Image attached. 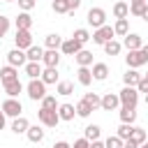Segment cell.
Returning <instances> with one entry per match:
<instances>
[{
    "label": "cell",
    "mask_w": 148,
    "mask_h": 148,
    "mask_svg": "<svg viewBox=\"0 0 148 148\" xmlns=\"http://www.w3.org/2000/svg\"><path fill=\"white\" fill-rule=\"evenodd\" d=\"M86 21H88V25H92V28L97 30V28L106 25V12H104L102 7H90L88 14H86Z\"/></svg>",
    "instance_id": "obj_1"
},
{
    "label": "cell",
    "mask_w": 148,
    "mask_h": 148,
    "mask_svg": "<svg viewBox=\"0 0 148 148\" xmlns=\"http://www.w3.org/2000/svg\"><path fill=\"white\" fill-rule=\"evenodd\" d=\"M37 120L44 125V127H56L60 123V116H58V109H39L37 111Z\"/></svg>",
    "instance_id": "obj_2"
},
{
    "label": "cell",
    "mask_w": 148,
    "mask_h": 148,
    "mask_svg": "<svg viewBox=\"0 0 148 148\" xmlns=\"http://www.w3.org/2000/svg\"><path fill=\"white\" fill-rule=\"evenodd\" d=\"M44 95H46V83L42 79H30V83H28V97L32 102H37V99L42 102Z\"/></svg>",
    "instance_id": "obj_3"
},
{
    "label": "cell",
    "mask_w": 148,
    "mask_h": 148,
    "mask_svg": "<svg viewBox=\"0 0 148 148\" xmlns=\"http://www.w3.org/2000/svg\"><path fill=\"white\" fill-rule=\"evenodd\" d=\"M118 97H120V106H134V109H136V102H139V90H136L134 86H125V88L118 92Z\"/></svg>",
    "instance_id": "obj_4"
},
{
    "label": "cell",
    "mask_w": 148,
    "mask_h": 148,
    "mask_svg": "<svg viewBox=\"0 0 148 148\" xmlns=\"http://www.w3.org/2000/svg\"><path fill=\"white\" fill-rule=\"evenodd\" d=\"M2 111H5V116H9V118H18L21 116V111H23V106H21V102L16 99V97H7L5 102H2V106H0Z\"/></svg>",
    "instance_id": "obj_5"
},
{
    "label": "cell",
    "mask_w": 148,
    "mask_h": 148,
    "mask_svg": "<svg viewBox=\"0 0 148 148\" xmlns=\"http://www.w3.org/2000/svg\"><path fill=\"white\" fill-rule=\"evenodd\" d=\"M125 62H127V67L136 69V67L146 65V62H148V58L143 56V51H141V49H134V51H127V56H125Z\"/></svg>",
    "instance_id": "obj_6"
},
{
    "label": "cell",
    "mask_w": 148,
    "mask_h": 148,
    "mask_svg": "<svg viewBox=\"0 0 148 148\" xmlns=\"http://www.w3.org/2000/svg\"><path fill=\"white\" fill-rule=\"evenodd\" d=\"M113 37H116V32H113L111 25H102V28H97V30L92 32V42H95V44H102V46H104L109 39H113Z\"/></svg>",
    "instance_id": "obj_7"
},
{
    "label": "cell",
    "mask_w": 148,
    "mask_h": 148,
    "mask_svg": "<svg viewBox=\"0 0 148 148\" xmlns=\"http://www.w3.org/2000/svg\"><path fill=\"white\" fill-rule=\"evenodd\" d=\"M14 42H16V49H23V51H28V49L32 46V32H30V30H16V37H14Z\"/></svg>",
    "instance_id": "obj_8"
},
{
    "label": "cell",
    "mask_w": 148,
    "mask_h": 148,
    "mask_svg": "<svg viewBox=\"0 0 148 148\" xmlns=\"http://www.w3.org/2000/svg\"><path fill=\"white\" fill-rule=\"evenodd\" d=\"M7 62L14 65V67H23V65L28 62V56H25L23 49H12V51L7 53Z\"/></svg>",
    "instance_id": "obj_9"
},
{
    "label": "cell",
    "mask_w": 148,
    "mask_h": 148,
    "mask_svg": "<svg viewBox=\"0 0 148 148\" xmlns=\"http://www.w3.org/2000/svg\"><path fill=\"white\" fill-rule=\"evenodd\" d=\"M123 46H125L127 51H134V49H141V46H143V39H141V35H136V32H127L125 39H123Z\"/></svg>",
    "instance_id": "obj_10"
},
{
    "label": "cell",
    "mask_w": 148,
    "mask_h": 148,
    "mask_svg": "<svg viewBox=\"0 0 148 148\" xmlns=\"http://www.w3.org/2000/svg\"><path fill=\"white\" fill-rule=\"evenodd\" d=\"M81 49H83V44H81L79 39H74V37H72V39H65L62 46H60V51H62L65 56H76Z\"/></svg>",
    "instance_id": "obj_11"
},
{
    "label": "cell",
    "mask_w": 148,
    "mask_h": 148,
    "mask_svg": "<svg viewBox=\"0 0 148 148\" xmlns=\"http://www.w3.org/2000/svg\"><path fill=\"white\" fill-rule=\"evenodd\" d=\"M42 65H44V67H58V65H60V53H58V49H46V51H44V58H42Z\"/></svg>",
    "instance_id": "obj_12"
},
{
    "label": "cell",
    "mask_w": 148,
    "mask_h": 148,
    "mask_svg": "<svg viewBox=\"0 0 148 148\" xmlns=\"http://www.w3.org/2000/svg\"><path fill=\"white\" fill-rule=\"evenodd\" d=\"M120 106V97L116 95V92H106L104 97H102V109L104 111H116Z\"/></svg>",
    "instance_id": "obj_13"
},
{
    "label": "cell",
    "mask_w": 148,
    "mask_h": 148,
    "mask_svg": "<svg viewBox=\"0 0 148 148\" xmlns=\"http://www.w3.org/2000/svg\"><path fill=\"white\" fill-rule=\"evenodd\" d=\"M14 23H16V30H30V28H32V16H30V12H21V14L14 18Z\"/></svg>",
    "instance_id": "obj_14"
},
{
    "label": "cell",
    "mask_w": 148,
    "mask_h": 148,
    "mask_svg": "<svg viewBox=\"0 0 148 148\" xmlns=\"http://www.w3.org/2000/svg\"><path fill=\"white\" fill-rule=\"evenodd\" d=\"M23 69H25V76H28V79H39V76H42V72H44L42 62H30V60L23 65Z\"/></svg>",
    "instance_id": "obj_15"
},
{
    "label": "cell",
    "mask_w": 148,
    "mask_h": 148,
    "mask_svg": "<svg viewBox=\"0 0 148 148\" xmlns=\"http://www.w3.org/2000/svg\"><path fill=\"white\" fill-rule=\"evenodd\" d=\"M109 76V65L106 62H92V79L95 81H104Z\"/></svg>",
    "instance_id": "obj_16"
},
{
    "label": "cell",
    "mask_w": 148,
    "mask_h": 148,
    "mask_svg": "<svg viewBox=\"0 0 148 148\" xmlns=\"http://www.w3.org/2000/svg\"><path fill=\"white\" fill-rule=\"evenodd\" d=\"M14 79H18V67H14V65L0 67V81H2V83H7V81H14Z\"/></svg>",
    "instance_id": "obj_17"
},
{
    "label": "cell",
    "mask_w": 148,
    "mask_h": 148,
    "mask_svg": "<svg viewBox=\"0 0 148 148\" xmlns=\"http://www.w3.org/2000/svg\"><path fill=\"white\" fill-rule=\"evenodd\" d=\"M58 116H60V120H74V116H76V106L65 102V104L58 106Z\"/></svg>",
    "instance_id": "obj_18"
},
{
    "label": "cell",
    "mask_w": 148,
    "mask_h": 148,
    "mask_svg": "<svg viewBox=\"0 0 148 148\" xmlns=\"http://www.w3.org/2000/svg\"><path fill=\"white\" fill-rule=\"evenodd\" d=\"M25 136H28V141H32V143H42V141H44V130H42L39 125H30L28 132H25Z\"/></svg>",
    "instance_id": "obj_19"
},
{
    "label": "cell",
    "mask_w": 148,
    "mask_h": 148,
    "mask_svg": "<svg viewBox=\"0 0 148 148\" xmlns=\"http://www.w3.org/2000/svg\"><path fill=\"white\" fill-rule=\"evenodd\" d=\"M141 79H143V74H139V72H136V69H132V67L127 69V74H123V81H125V86H134V88H136Z\"/></svg>",
    "instance_id": "obj_20"
},
{
    "label": "cell",
    "mask_w": 148,
    "mask_h": 148,
    "mask_svg": "<svg viewBox=\"0 0 148 148\" xmlns=\"http://www.w3.org/2000/svg\"><path fill=\"white\" fill-rule=\"evenodd\" d=\"M2 88H5V92H7L9 97H18V92L23 90V86H21V81H18V79H14V81H7V83H2Z\"/></svg>",
    "instance_id": "obj_21"
},
{
    "label": "cell",
    "mask_w": 148,
    "mask_h": 148,
    "mask_svg": "<svg viewBox=\"0 0 148 148\" xmlns=\"http://www.w3.org/2000/svg\"><path fill=\"white\" fill-rule=\"evenodd\" d=\"M134 120H136V109L134 106H120V123L134 125Z\"/></svg>",
    "instance_id": "obj_22"
},
{
    "label": "cell",
    "mask_w": 148,
    "mask_h": 148,
    "mask_svg": "<svg viewBox=\"0 0 148 148\" xmlns=\"http://www.w3.org/2000/svg\"><path fill=\"white\" fill-rule=\"evenodd\" d=\"M28 127H30V123H28L23 116H18V118L12 120V132H14V134H25Z\"/></svg>",
    "instance_id": "obj_23"
},
{
    "label": "cell",
    "mask_w": 148,
    "mask_h": 148,
    "mask_svg": "<svg viewBox=\"0 0 148 148\" xmlns=\"http://www.w3.org/2000/svg\"><path fill=\"white\" fill-rule=\"evenodd\" d=\"M74 60L79 62V67H90V65H92V53L86 51V49H81V51L74 56Z\"/></svg>",
    "instance_id": "obj_24"
},
{
    "label": "cell",
    "mask_w": 148,
    "mask_h": 148,
    "mask_svg": "<svg viewBox=\"0 0 148 148\" xmlns=\"http://www.w3.org/2000/svg\"><path fill=\"white\" fill-rule=\"evenodd\" d=\"M46 86L49 83H58V67H44V72H42V76H39Z\"/></svg>",
    "instance_id": "obj_25"
},
{
    "label": "cell",
    "mask_w": 148,
    "mask_h": 148,
    "mask_svg": "<svg viewBox=\"0 0 148 148\" xmlns=\"http://www.w3.org/2000/svg\"><path fill=\"white\" fill-rule=\"evenodd\" d=\"M76 79H79L81 86H90V83H92V69H88V67H79V69H76Z\"/></svg>",
    "instance_id": "obj_26"
},
{
    "label": "cell",
    "mask_w": 148,
    "mask_h": 148,
    "mask_svg": "<svg viewBox=\"0 0 148 148\" xmlns=\"http://www.w3.org/2000/svg\"><path fill=\"white\" fill-rule=\"evenodd\" d=\"M25 56H28V60H30V62H42V58H44V49L32 44V46L25 51Z\"/></svg>",
    "instance_id": "obj_27"
},
{
    "label": "cell",
    "mask_w": 148,
    "mask_h": 148,
    "mask_svg": "<svg viewBox=\"0 0 148 148\" xmlns=\"http://www.w3.org/2000/svg\"><path fill=\"white\" fill-rule=\"evenodd\" d=\"M127 14H130V5L123 2V0H118V2L113 5V16H116V18H127Z\"/></svg>",
    "instance_id": "obj_28"
},
{
    "label": "cell",
    "mask_w": 148,
    "mask_h": 148,
    "mask_svg": "<svg viewBox=\"0 0 148 148\" xmlns=\"http://www.w3.org/2000/svg\"><path fill=\"white\" fill-rule=\"evenodd\" d=\"M113 32H116L118 37H125V35L130 32V21H127V18H116V25H113Z\"/></svg>",
    "instance_id": "obj_29"
},
{
    "label": "cell",
    "mask_w": 148,
    "mask_h": 148,
    "mask_svg": "<svg viewBox=\"0 0 148 148\" xmlns=\"http://www.w3.org/2000/svg\"><path fill=\"white\" fill-rule=\"evenodd\" d=\"M62 37L60 35H56V32H51V35H46V39H44V44H46V49H60L62 46Z\"/></svg>",
    "instance_id": "obj_30"
},
{
    "label": "cell",
    "mask_w": 148,
    "mask_h": 148,
    "mask_svg": "<svg viewBox=\"0 0 148 148\" xmlns=\"http://www.w3.org/2000/svg\"><path fill=\"white\" fill-rule=\"evenodd\" d=\"M99 134H102V127H99V125H88V127L83 130V136H86L88 141H95V139H99Z\"/></svg>",
    "instance_id": "obj_31"
},
{
    "label": "cell",
    "mask_w": 148,
    "mask_h": 148,
    "mask_svg": "<svg viewBox=\"0 0 148 148\" xmlns=\"http://www.w3.org/2000/svg\"><path fill=\"white\" fill-rule=\"evenodd\" d=\"M120 49H123V44H120V42H116V39H109V42L104 44L106 56H118V53H120Z\"/></svg>",
    "instance_id": "obj_32"
},
{
    "label": "cell",
    "mask_w": 148,
    "mask_h": 148,
    "mask_svg": "<svg viewBox=\"0 0 148 148\" xmlns=\"http://www.w3.org/2000/svg\"><path fill=\"white\" fill-rule=\"evenodd\" d=\"M56 92H58V95H72V92H74V83H69V81H58V83H56Z\"/></svg>",
    "instance_id": "obj_33"
},
{
    "label": "cell",
    "mask_w": 148,
    "mask_h": 148,
    "mask_svg": "<svg viewBox=\"0 0 148 148\" xmlns=\"http://www.w3.org/2000/svg\"><path fill=\"white\" fill-rule=\"evenodd\" d=\"M83 99L92 106V111H95V109H102V97H99L97 92H86V95H83Z\"/></svg>",
    "instance_id": "obj_34"
},
{
    "label": "cell",
    "mask_w": 148,
    "mask_h": 148,
    "mask_svg": "<svg viewBox=\"0 0 148 148\" xmlns=\"http://www.w3.org/2000/svg\"><path fill=\"white\" fill-rule=\"evenodd\" d=\"M90 111H92V106H90L86 99L76 102V116H81V118H88V116H90Z\"/></svg>",
    "instance_id": "obj_35"
},
{
    "label": "cell",
    "mask_w": 148,
    "mask_h": 148,
    "mask_svg": "<svg viewBox=\"0 0 148 148\" xmlns=\"http://www.w3.org/2000/svg\"><path fill=\"white\" fill-rule=\"evenodd\" d=\"M146 7H148V2H130V14L132 16H143Z\"/></svg>",
    "instance_id": "obj_36"
},
{
    "label": "cell",
    "mask_w": 148,
    "mask_h": 148,
    "mask_svg": "<svg viewBox=\"0 0 148 148\" xmlns=\"http://www.w3.org/2000/svg\"><path fill=\"white\" fill-rule=\"evenodd\" d=\"M51 7H53L56 14H69V5H67V0H53Z\"/></svg>",
    "instance_id": "obj_37"
},
{
    "label": "cell",
    "mask_w": 148,
    "mask_h": 148,
    "mask_svg": "<svg viewBox=\"0 0 148 148\" xmlns=\"http://www.w3.org/2000/svg\"><path fill=\"white\" fill-rule=\"evenodd\" d=\"M132 130H134V125H130V123H120V127H118V136L125 141V139H130V134H132Z\"/></svg>",
    "instance_id": "obj_38"
},
{
    "label": "cell",
    "mask_w": 148,
    "mask_h": 148,
    "mask_svg": "<svg viewBox=\"0 0 148 148\" xmlns=\"http://www.w3.org/2000/svg\"><path fill=\"white\" fill-rule=\"evenodd\" d=\"M130 139H132L134 143H139V146H141V143L146 141V130H141V127H134V130H132V134H130Z\"/></svg>",
    "instance_id": "obj_39"
},
{
    "label": "cell",
    "mask_w": 148,
    "mask_h": 148,
    "mask_svg": "<svg viewBox=\"0 0 148 148\" xmlns=\"http://www.w3.org/2000/svg\"><path fill=\"white\" fill-rule=\"evenodd\" d=\"M74 39H79L81 44H86L88 39H92V35H90L86 28H76V30H74Z\"/></svg>",
    "instance_id": "obj_40"
},
{
    "label": "cell",
    "mask_w": 148,
    "mask_h": 148,
    "mask_svg": "<svg viewBox=\"0 0 148 148\" xmlns=\"http://www.w3.org/2000/svg\"><path fill=\"white\" fill-rule=\"evenodd\" d=\"M104 146H106V148H123V146H125V141H123L118 134H113V136H109V139L104 141Z\"/></svg>",
    "instance_id": "obj_41"
},
{
    "label": "cell",
    "mask_w": 148,
    "mask_h": 148,
    "mask_svg": "<svg viewBox=\"0 0 148 148\" xmlns=\"http://www.w3.org/2000/svg\"><path fill=\"white\" fill-rule=\"evenodd\" d=\"M42 106H44V109H58L60 104H58V99H56L53 95H44V99H42Z\"/></svg>",
    "instance_id": "obj_42"
},
{
    "label": "cell",
    "mask_w": 148,
    "mask_h": 148,
    "mask_svg": "<svg viewBox=\"0 0 148 148\" xmlns=\"http://www.w3.org/2000/svg\"><path fill=\"white\" fill-rule=\"evenodd\" d=\"M7 30H9V18L5 14H0V39L7 35Z\"/></svg>",
    "instance_id": "obj_43"
},
{
    "label": "cell",
    "mask_w": 148,
    "mask_h": 148,
    "mask_svg": "<svg viewBox=\"0 0 148 148\" xmlns=\"http://www.w3.org/2000/svg\"><path fill=\"white\" fill-rule=\"evenodd\" d=\"M18 2V7H21V12H30L35 5H37V0H16Z\"/></svg>",
    "instance_id": "obj_44"
},
{
    "label": "cell",
    "mask_w": 148,
    "mask_h": 148,
    "mask_svg": "<svg viewBox=\"0 0 148 148\" xmlns=\"http://www.w3.org/2000/svg\"><path fill=\"white\" fill-rule=\"evenodd\" d=\"M72 148H90V141H88L86 136H81V139H76V141H74V146H72Z\"/></svg>",
    "instance_id": "obj_45"
},
{
    "label": "cell",
    "mask_w": 148,
    "mask_h": 148,
    "mask_svg": "<svg viewBox=\"0 0 148 148\" xmlns=\"http://www.w3.org/2000/svg\"><path fill=\"white\" fill-rule=\"evenodd\" d=\"M136 90H139V92H146V95H148V79H146V76H143V79L139 81V86H136Z\"/></svg>",
    "instance_id": "obj_46"
},
{
    "label": "cell",
    "mask_w": 148,
    "mask_h": 148,
    "mask_svg": "<svg viewBox=\"0 0 148 148\" xmlns=\"http://www.w3.org/2000/svg\"><path fill=\"white\" fill-rule=\"evenodd\" d=\"M67 5H69V14H72V12H76L81 7V0H67Z\"/></svg>",
    "instance_id": "obj_47"
},
{
    "label": "cell",
    "mask_w": 148,
    "mask_h": 148,
    "mask_svg": "<svg viewBox=\"0 0 148 148\" xmlns=\"http://www.w3.org/2000/svg\"><path fill=\"white\" fill-rule=\"evenodd\" d=\"M90 148H106V146H104V141L95 139V141H90Z\"/></svg>",
    "instance_id": "obj_48"
},
{
    "label": "cell",
    "mask_w": 148,
    "mask_h": 148,
    "mask_svg": "<svg viewBox=\"0 0 148 148\" xmlns=\"http://www.w3.org/2000/svg\"><path fill=\"white\" fill-rule=\"evenodd\" d=\"M123 148H139V143H134L132 139H125V146Z\"/></svg>",
    "instance_id": "obj_49"
},
{
    "label": "cell",
    "mask_w": 148,
    "mask_h": 148,
    "mask_svg": "<svg viewBox=\"0 0 148 148\" xmlns=\"http://www.w3.org/2000/svg\"><path fill=\"white\" fill-rule=\"evenodd\" d=\"M53 148H72V146H69L67 141H56V146H53Z\"/></svg>",
    "instance_id": "obj_50"
},
{
    "label": "cell",
    "mask_w": 148,
    "mask_h": 148,
    "mask_svg": "<svg viewBox=\"0 0 148 148\" xmlns=\"http://www.w3.org/2000/svg\"><path fill=\"white\" fill-rule=\"evenodd\" d=\"M5 118H7V116H5V111L0 109V130H5Z\"/></svg>",
    "instance_id": "obj_51"
},
{
    "label": "cell",
    "mask_w": 148,
    "mask_h": 148,
    "mask_svg": "<svg viewBox=\"0 0 148 148\" xmlns=\"http://www.w3.org/2000/svg\"><path fill=\"white\" fill-rule=\"evenodd\" d=\"M141 51H143V56L148 58V44H143V46H141Z\"/></svg>",
    "instance_id": "obj_52"
},
{
    "label": "cell",
    "mask_w": 148,
    "mask_h": 148,
    "mask_svg": "<svg viewBox=\"0 0 148 148\" xmlns=\"http://www.w3.org/2000/svg\"><path fill=\"white\" fill-rule=\"evenodd\" d=\"M141 18H143V21L148 23V7H146V12H143V16H141Z\"/></svg>",
    "instance_id": "obj_53"
},
{
    "label": "cell",
    "mask_w": 148,
    "mask_h": 148,
    "mask_svg": "<svg viewBox=\"0 0 148 148\" xmlns=\"http://www.w3.org/2000/svg\"><path fill=\"white\" fill-rule=\"evenodd\" d=\"M139 148H148V141H143V143H141V146H139Z\"/></svg>",
    "instance_id": "obj_54"
},
{
    "label": "cell",
    "mask_w": 148,
    "mask_h": 148,
    "mask_svg": "<svg viewBox=\"0 0 148 148\" xmlns=\"http://www.w3.org/2000/svg\"><path fill=\"white\" fill-rule=\"evenodd\" d=\"M130 2H148V0H130Z\"/></svg>",
    "instance_id": "obj_55"
},
{
    "label": "cell",
    "mask_w": 148,
    "mask_h": 148,
    "mask_svg": "<svg viewBox=\"0 0 148 148\" xmlns=\"http://www.w3.org/2000/svg\"><path fill=\"white\" fill-rule=\"evenodd\" d=\"M5 2H16V0H5Z\"/></svg>",
    "instance_id": "obj_56"
},
{
    "label": "cell",
    "mask_w": 148,
    "mask_h": 148,
    "mask_svg": "<svg viewBox=\"0 0 148 148\" xmlns=\"http://www.w3.org/2000/svg\"><path fill=\"white\" fill-rule=\"evenodd\" d=\"M146 104H148V95H146Z\"/></svg>",
    "instance_id": "obj_57"
},
{
    "label": "cell",
    "mask_w": 148,
    "mask_h": 148,
    "mask_svg": "<svg viewBox=\"0 0 148 148\" xmlns=\"http://www.w3.org/2000/svg\"><path fill=\"white\" fill-rule=\"evenodd\" d=\"M143 76H146V79H148V74H143Z\"/></svg>",
    "instance_id": "obj_58"
}]
</instances>
